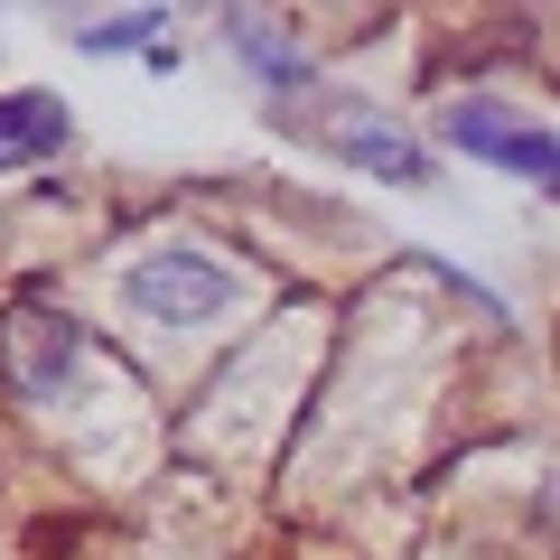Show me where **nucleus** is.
<instances>
[{"label": "nucleus", "mask_w": 560, "mask_h": 560, "mask_svg": "<svg viewBox=\"0 0 560 560\" xmlns=\"http://www.w3.org/2000/svg\"><path fill=\"white\" fill-rule=\"evenodd\" d=\"M448 140H458L467 160H486V168H504V178L560 197V131H541V121L504 113V103H448Z\"/></svg>", "instance_id": "1"}, {"label": "nucleus", "mask_w": 560, "mask_h": 560, "mask_svg": "<svg viewBox=\"0 0 560 560\" xmlns=\"http://www.w3.org/2000/svg\"><path fill=\"white\" fill-rule=\"evenodd\" d=\"M121 290H131L140 318H160V327H206V318H224V300H234L224 261L187 253V243H168V253H140Z\"/></svg>", "instance_id": "2"}, {"label": "nucleus", "mask_w": 560, "mask_h": 560, "mask_svg": "<svg viewBox=\"0 0 560 560\" xmlns=\"http://www.w3.org/2000/svg\"><path fill=\"white\" fill-rule=\"evenodd\" d=\"M0 355H10V383H20L28 401H47V393H66V374L84 364V327L47 318V308H10V318H0Z\"/></svg>", "instance_id": "3"}, {"label": "nucleus", "mask_w": 560, "mask_h": 560, "mask_svg": "<svg viewBox=\"0 0 560 560\" xmlns=\"http://www.w3.org/2000/svg\"><path fill=\"white\" fill-rule=\"evenodd\" d=\"M318 140L337 150L346 168H374V178H393V187H420V178H430V150H420L411 131H393V121H364L355 103L318 113Z\"/></svg>", "instance_id": "4"}, {"label": "nucleus", "mask_w": 560, "mask_h": 560, "mask_svg": "<svg viewBox=\"0 0 560 560\" xmlns=\"http://www.w3.org/2000/svg\"><path fill=\"white\" fill-rule=\"evenodd\" d=\"M66 150V103L47 84H20V94H0V168H28Z\"/></svg>", "instance_id": "5"}, {"label": "nucleus", "mask_w": 560, "mask_h": 560, "mask_svg": "<svg viewBox=\"0 0 560 560\" xmlns=\"http://www.w3.org/2000/svg\"><path fill=\"white\" fill-rule=\"evenodd\" d=\"M224 38H234V57L253 66L261 84H271V94H308V57L290 38H280L271 20H253V10H224Z\"/></svg>", "instance_id": "6"}, {"label": "nucleus", "mask_w": 560, "mask_h": 560, "mask_svg": "<svg viewBox=\"0 0 560 560\" xmlns=\"http://www.w3.org/2000/svg\"><path fill=\"white\" fill-rule=\"evenodd\" d=\"M150 38H160V20H103L84 47H94V57H113V47H150Z\"/></svg>", "instance_id": "7"}]
</instances>
